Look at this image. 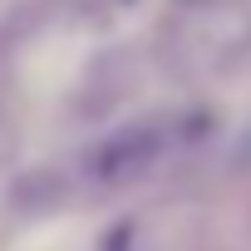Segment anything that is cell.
I'll use <instances>...</instances> for the list:
<instances>
[{"mask_svg":"<svg viewBox=\"0 0 251 251\" xmlns=\"http://www.w3.org/2000/svg\"><path fill=\"white\" fill-rule=\"evenodd\" d=\"M158 153V133H143V128H133V133H123V138H113L103 153H99V173H128V168H143L148 158Z\"/></svg>","mask_w":251,"mask_h":251,"instance_id":"cell-1","label":"cell"}]
</instances>
